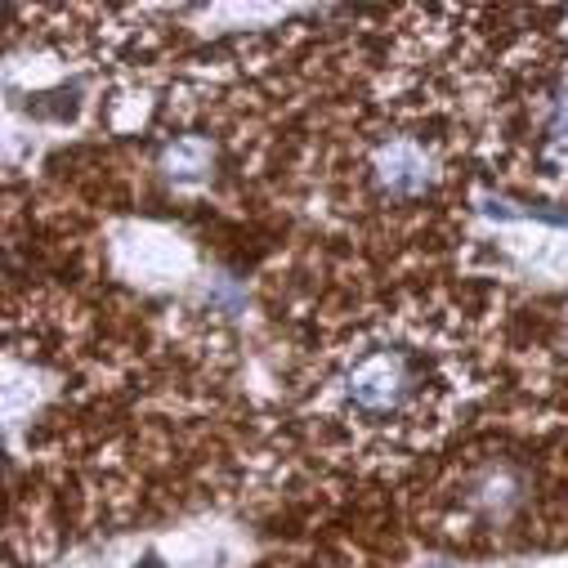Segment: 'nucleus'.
<instances>
[{"label":"nucleus","mask_w":568,"mask_h":568,"mask_svg":"<svg viewBox=\"0 0 568 568\" xmlns=\"http://www.w3.org/2000/svg\"><path fill=\"white\" fill-rule=\"evenodd\" d=\"M407 394H412V372L394 349H376L349 372V398L363 412H394Z\"/></svg>","instance_id":"f257e3e1"},{"label":"nucleus","mask_w":568,"mask_h":568,"mask_svg":"<svg viewBox=\"0 0 568 568\" xmlns=\"http://www.w3.org/2000/svg\"><path fill=\"white\" fill-rule=\"evenodd\" d=\"M376 184L389 197H416L430 184V158H425L412 139H394L389 149L376 153Z\"/></svg>","instance_id":"f03ea898"},{"label":"nucleus","mask_w":568,"mask_h":568,"mask_svg":"<svg viewBox=\"0 0 568 568\" xmlns=\"http://www.w3.org/2000/svg\"><path fill=\"white\" fill-rule=\"evenodd\" d=\"M206 162H211V149L202 144V139H184V144H175L171 158H166L171 175H180V180H197L206 171Z\"/></svg>","instance_id":"7ed1b4c3"},{"label":"nucleus","mask_w":568,"mask_h":568,"mask_svg":"<svg viewBox=\"0 0 568 568\" xmlns=\"http://www.w3.org/2000/svg\"><path fill=\"white\" fill-rule=\"evenodd\" d=\"M550 134H555V139H568V94H559V103H555V116H550Z\"/></svg>","instance_id":"20e7f679"},{"label":"nucleus","mask_w":568,"mask_h":568,"mask_svg":"<svg viewBox=\"0 0 568 568\" xmlns=\"http://www.w3.org/2000/svg\"><path fill=\"white\" fill-rule=\"evenodd\" d=\"M139 568H166V564H158V559H144V564H139Z\"/></svg>","instance_id":"39448f33"}]
</instances>
